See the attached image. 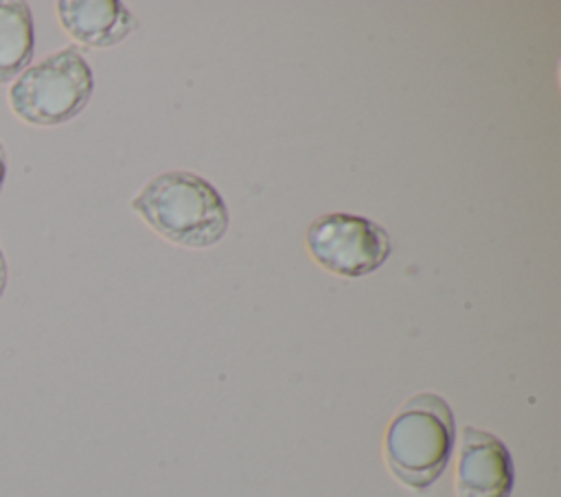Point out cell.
I'll return each instance as SVG.
<instances>
[{"label": "cell", "instance_id": "obj_1", "mask_svg": "<svg viewBox=\"0 0 561 497\" xmlns=\"http://www.w3.org/2000/svg\"><path fill=\"white\" fill-rule=\"evenodd\" d=\"M131 208L167 241L195 250L219 243L230 223L217 188L188 171L156 175L131 199Z\"/></svg>", "mask_w": 561, "mask_h": 497}, {"label": "cell", "instance_id": "obj_2", "mask_svg": "<svg viewBox=\"0 0 561 497\" xmlns=\"http://www.w3.org/2000/svg\"><path fill=\"white\" fill-rule=\"evenodd\" d=\"M456 440V423L447 401L434 392L408 398L386 431V462L408 488L423 493L445 471Z\"/></svg>", "mask_w": 561, "mask_h": 497}, {"label": "cell", "instance_id": "obj_3", "mask_svg": "<svg viewBox=\"0 0 561 497\" xmlns=\"http://www.w3.org/2000/svg\"><path fill=\"white\" fill-rule=\"evenodd\" d=\"M94 74L75 46H66L31 63L9 83L7 105L11 114L31 127H57L88 105Z\"/></svg>", "mask_w": 561, "mask_h": 497}, {"label": "cell", "instance_id": "obj_4", "mask_svg": "<svg viewBox=\"0 0 561 497\" xmlns=\"http://www.w3.org/2000/svg\"><path fill=\"white\" fill-rule=\"evenodd\" d=\"M307 247L313 261L337 276L362 278L390 256V234L375 221L346 212L318 217L307 228Z\"/></svg>", "mask_w": 561, "mask_h": 497}, {"label": "cell", "instance_id": "obj_5", "mask_svg": "<svg viewBox=\"0 0 561 497\" xmlns=\"http://www.w3.org/2000/svg\"><path fill=\"white\" fill-rule=\"evenodd\" d=\"M513 479V460L506 444L497 436L467 425L460 436L456 495L508 497Z\"/></svg>", "mask_w": 561, "mask_h": 497}, {"label": "cell", "instance_id": "obj_6", "mask_svg": "<svg viewBox=\"0 0 561 497\" xmlns=\"http://www.w3.org/2000/svg\"><path fill=\"white\" fill-rule=\"evenodd\" d=\"M55 13L61 28L88 48H112L138 26L118 0H59Z\"/></svg>", "mask_w": 561, "mask_h": 497}, {"label": "cell", "instance_id": "obj_7", "mask_svg": "<svg viewBox=\"0 0 561 497\" xmlns=\"http://www.w3.org/2000/svg\"><path fill=\"white\" fill-rule=\"evenodd\" d=\"M35 53L33 13L26 2L0 0V85L22 74Z\"/></svg>", "mask_w": 561, "mask_h": 497}, {"label": "cell", "instance_id": "obj_8", "mask_svg": "<svg viewBox=\"0 0 561 497\" xmlns=\"http://www.w3.org/2000/svg\"><path fill=\"white\" fill-rule=\"evenodd\" d=\"M7 282H9V263H7V256H4V252L0 247V298H2L4 289H7Z\"/></svg>", "mask_w": 561, "mask_h": 497}, {"label": "cell", "instance_id": "obj_9", "mask_svg": "<svg viewBox=\"0 0 561 497\" xmlns=\"http://www.w3.org/2000/svg\"><path fill=\"white\" fill-rule=\"evenodd\" d=\"M7 171H9V158H7V149L0 140V193H2V186H4V180H7Z\"/></svg>", "mask_w": 561, "mask_h": 497}]
</instances>
